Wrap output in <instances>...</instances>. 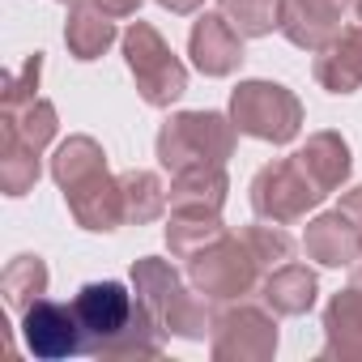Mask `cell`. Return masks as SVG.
I'll list each match as a JSON object with an SVG mask.
<instances>
[{
    "mask_svg": "<svg viewBox=\"0 0 362 362\" xmlns=\"http://www.w3.org/2000/svg\"><path fill=\"white\" fill-rule=\"evenodd\" d=\"M315 77L332 94H349L362 86V30H341V39L328 43V52L315 64Z\"/></svg>",
    "mask_w": 362,
    "mask_h": 362,
    "instance_id": "9c48e42d",
    "label": "cell"
},
{
    "mask_svg": "<svg viewBox=\"0 0 362 362\" xmlns=\"http://www.w3.org/2000/svg\"><path fill=\"white\" fill-rule=\"evenodd\" d=\"M230 124L222 115H175L162 136H158V158L170 170H188L197 166H222V158L230 153Z\"/></svg>",
    "mask_w": 362,
    "mask_h": 362,
    "instance_id": "7a4b0ae2",
    "label": "cell"
},
{
    "mask_svg": "<svg viewBox=\"0 0 362 362\" xmlns=\"http://www.w3.org/2000/svg\"><path fill=\"white\" fill-rule=\"evenodd\" d=\"M73 315L86 332V349H94V345H107L111 337L124 332V324L132 315V298L119 281H94L77 294Z\"/></svg>",
    "mask_w": 362,
    "mask_h": 362,
    "instance_id": "5b68a950",
    "label": "cell"
},
{
    "mask_svg": "<svg viewBox=\"0 0 362 362\" xmlns=\"http://www.w3.org/2000/svg\"><path fill=\"white\" fill-rule=\"evenodd\" d=\"M230 115H235V128L264 136V141H290L298 132V119H303L294 94H286L281 86H269V81L239 86L230 98Z\"/></svg>",
    "mask_w": 362,
    "mask_h": 362,
    "instance_id": "277c9868",
    "label": "cell"
},
{
    "mask_svg": "<svg viewBox=\"0 0 362 362\" xmlns=\"http://www.w3.org/2000/svg\"><path fill=\"white\" fill-rule=\"evenodd\" d=\"M192 56H197V64H201L209 77H222V73H230V69L243 60V47H239V35L230 30V22L209 13V18H201L197 30H192Z\"/></svg>",
    "mask_w": 362,
    "mask_h": 362,
    "instance_id": "ba28073f",
    "label": "cell"
},
{
    "mask_svg": "<svg viewBox=\"0 0 362 362\" xmlns=\"http://www.w3.org/2000/svg\"><path fill=\"white\" fill-rule=\"evenodd\" d=\"M358 18H362V0H358Z\"/></svg>",
    "mask_w": 362,
    "mask_h": 362,
    "instance_id": "e0dca14e",
    "label": "cell"
},
{
    "mask_svg": "<svg viewBox=\"0 0 362 362\" xmlns=\"http://www.w3.org/2000/svg\"><path fill=\"white\" fill-rule=\"evenodd\" d=\"M345 214H349V218H362V188L345 197Z\"/></svg>",
    "mask_w": 362,
    "mask_h": 362,
    "instance_id": "9a60e30c",
    "label": "cell"
},
{
    "mask_svg": "<svg viewBox=\"0 0 362 362\" xmlns=\"http://www.w3.org/2000/svg\"><path fill=\"white\" fill-rule=\"evenodd\" d=\"M307 247H311L324 264H345V260L358 252V235L345 226L341 214H328V218H320V222L307 230Z\"/></svg>",
    "mask_w": 362,
    "mask_h": 362,
    "instance_id": "30bf717a",
    "label": "cell"
},
{
    "mask_svg": "<svg viewBox=\"0 0 362 362\" xmlns=\"http://www.w3.org/2000/svg\"><path fill=\"white\" fill-rule=\"evenodd\" d=\"M136 5H141V0H98V9H103V13H115V18L132 13Z\"/></svg>",
    "mask_w": 362,
    "mask_h": 362,
    "instance_id": "5bb4252c",
    "label": "cell"
},
{
    "mask_svg": "<svg viewBox=\"0 0 362 362\" xmlns=\"http://www.w3.org/2000/svg\"><path fill=\"white\" fill-rule=\"evenodd\" d=\"M77 332H81L77 315L60 303H35L26 311V345L39 358H64V354L86 349V341Z\"/></svg>",
    "mask_w": 362,
    "mask_h": 362,
    "instance_id": "8992f818",
    "label": "cell"
},
{
    "mask_svg": "<svg viewBox=\"0 0 362 362\" xmlns=\"http://www.w3.org/2000/svg\"><path fill=\"white\" fill-rule=\"evenodd\" d=\"M345 5H349V0H290V5L281 9V26H286L290 43H298V47H320V43L337 30Z\"/></svg>",
    "mask_w": 362,
    "mask_h": 362,
    "instance_id": "52a82bcc",
    "label": "cell"
},
{
    "mask_svg": "<svg viewBox=\"0 0 362 362\" xmlns=\"http://www.w3.org/2000/svg\"><path fill=\"white\" fill-rule=\"evenodd\" d=\"M162 5H166V9H175V13H192L201 0H162Z\"/></svg>",
    "mask_w": 362,
    "mask_h": 362,
    "instance_id": "2e32d148",
    "label": "cell"
},
{
    "mask_svg": "<svg viewBox=\"0 0 362 362\" xmlns=\"http://www.w3.org/2000/svg\"><path fill=\"white\" fill-rule=\"evenodd\" d=\"M222 9L235 18L239 35H269L281 26V0H222Z\"/></svg>",
    "mask_w": 362,
    "mask_h": 362,
    "instance_id": "7c38bea8",
    "label": "cell"
},
{
    "mask_svg": "<svg viewBox=\"0 0 362 362\" xmlns=\"http://www.w3.org/2000/svg\"><path fill=\"white\" fill-rule=\"evenodd\" d=\"M119 188H124V205H128V218L136 222H149L158 209H162V197H158V179L153 175H124L119 179Z\"/></svg>",
    "mask_w": 362,
    "mask_h": 362,
    "instance_id": "4fadbf2b",
    "label": "cell"
},
{
    "mask_svg": "<svg viewBox=\"0 0 362 362\" xmlns=\"http://www.w3.org/2000/svg\"><path fill=\"white\" fill-rule=\"evenodd\" d=\"M328 179L324 170L303 153H294V162H277V166H264L256 175V184H252V205L256 214L264 218H277V222H290L298 214H307L315 201L328 197Z\"/></svg>",
    "mask_w": 362,
    "mask_h": 362,
    "instance_id": "6da1fadb",
    "label": "cell"
},
{
    "mask_svg": "<svg viewBox=\"0 0 362 362\" xmlns=\"http://www.w3.org/2000/svg\"><path fill=\"white\" fill-rule=\"evenodd\" d=\"M124 52H128V69H132V77H136V86H141V94H145V103L166 107V103H175L179 94H184V86H188L184 64L166 52V43H162L149 26L136 22V26L124 35Z\"/></svg>",
    "mask_w": 362,
    "mask_h": 362,
    "instance_id": "3957f363",
    "label": "cell"
},
{
    "mask_svg": "<svg viewBox=\"0 0 362 362\" xmlns=\"http://www.w3.org/2000/svg\"><path fill=\"white\" fill-rule=\"evenodd\" d=\"M64 39H69V47H73L77 60H94L98 52H107V43L115 39V30H111V22H107L103 9H77L73 22H69V30H64Z\"/></svg>",
    "mask_w": 362,
    "mask_h": 362,
    "instance_id": "8fae6325",
    "label": "cell"
}]
</instances>
